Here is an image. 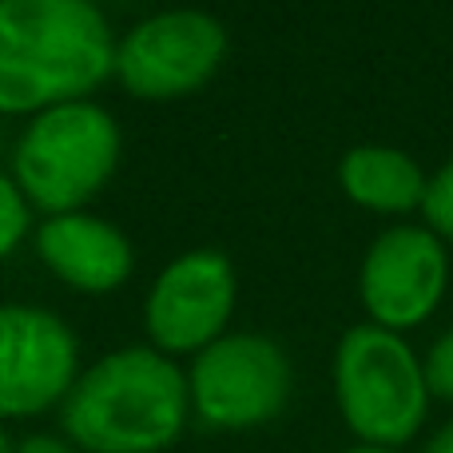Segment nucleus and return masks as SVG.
<instances>
[{
	"label": "nucleus",
	"instance_id": "nucleus-1",
	"mask_svg": "<svg viewBox=\"0 0 453 453\" xmlns=\"http://www.w3.org/2000/svg\"><path fill=\"white\" fill-rule=\"evenodd\" d=\"M111 68L116 36L96 0H0V116L92 100Z\"/></svg>",
	"mask_w": 453,
	"mask_h": 453
},
{
	"label": "nucleus",
	"instance_id": "nucleus-2",
	"mask_svg": "<svg viewBox=\"0 0 453 453\" xmlns=\"http://www.w3.org/2000/svg\"><path fill=\"white\" fill-rule=\"evenodd\" d=\"M60 434L80 453H167L191 426L188 370L156 346H119L80 370Z\"/></svg>",
	"mask_w": 453,
	"mask_h": 453
},
{
	"label": "nucleus",
	"instance_id": "nucleus-3",
	"mask_svg": "<svg viewBox=\"0 0 453 453\" xmlns=\"http://www.w3.org/2000/svg\"><path fill=\"white\" fill-rule=\"evenodd\" d=\"M334 406L358 446L410 449L430 422V386L422 354L406 334L382 330L374 322L350 326L334 346Z\"/></svg>",
	"mask_w": 453,
	"mask_h": 453
},
{
	"label": "nucleus",
	"instance_id": "nucleus-4",
	"mask_svg": "<svg viewBox=\"0 0 453 453\" xmlns=\"http://www.w3.org/2000/svg\"><path fill=\"white\" fill-rule=\"evenodd\" d=\"M124 156V132L116 116L96 100H72L40 111L12 143L8 175L24 191L32 211L68 215L88 211L111 183Z\"/></svg>",
	"mask_w": 453,
	"mask_h": 453
},
{
	"label": "nucleus",
	"instance_id": "nucleus-5",
	"mask_svg": "<svg viewBox=\"0 0 453 453\" xmlns=\"http://www.w3.org/2000/svg\"><path fill=\"white\" fill-rule=\"evenodd\" d=\"M191 422L215 434H250L282 418L295 398V362L271 334L226 330L188 366Z\"/></svg>",
	"mask_w": 453,
	"mask_h": 453
},
{
	"label": "nucleus",
	"instance_id": "nucleus-6",
	"mask_svg": "<svg viewBox=\"0 0 453 453\" xmlns=\"http://www.w3.org/2000/svg\"><path fill=\"white\" fill-rule=\"evenodd\" d=\"M231 52L226 24L207 8H164L116 40V68L127 96L135 100H183L215 80Z\"/></svg>",
	"mask_w": 453,
	"mask_h": 453
},
{
	"label": "nucleus",
	"instance_id": "nucleus-7",
	"mask_svg": "<svg viewBox=\"0 0 453 453\" xmlns=\"http://www.w3.org/2000/svg\"><path fill=\"white\" fill-rule=\"evenodd\" d=\"M239 279L234 263L215 247L175 255L143 295V334L167 358H196L231 330Z\"/></svg>",
	"mask_w": 453,
	"mask_h": 453
},
{
	"label": "nucleus",
	"instance_id": "nucleus-8",
	"mask_svg": "<svg viewBox=\"0 0 453 453\" xmlns=\"http://www.w3.org/2000/svg\"><path fill=\"white\" fill-rule=\"evenodd\" d=\"M80 370V338L60 314L0 303V426L60 410Z\"/></svg>",
	"mask_w": 453,
	"mask_h": 453
},
{
	"label": "nucleus",
	"instance_id": "nucleus-9",
	"mask_svg": "<svg viewBox=\"0 0 453 453\" xmlns=\"http://www.w3.org/2000/svg\"><path fill=\"white\" fill-rule=\"evenodd\" d=\"M449 290V247L426 223H394L366 247L358 298L366 322L394 334L418 330L441 311Z\"/></svg>",
	"mask_w": 453,
	"mask_h": 453
},
{
	"label": "nucleus",
	"instance_id": "nucleus-10",
	"mask_svg": "<svg viewBox=\"0 0 453 453\" xmlns=\"http://www.w3.org/2000/svg\"><path fill=\"white\" fill-rule=\"evenodd\" d=\"M44 271L76 295H111L135 271V247L116 223L92 211L44 215L32 231Z\"/></svg>",
	"mask_w": 453,
	"mask_h": 453
},
{
	"label": "nucleus",
	"instance_id": "nucleus-11",
	"mask_svg": "<svg viewBox=\"0 0 453 453\" xmlns=\"http://www.w3.org/2000/svg\"><path fill=\"white\" fill-rule=\"evenodd\" d=\"M426 167L390 143H358L338 159V188L354 207L374 215H414L426 199Z\"/></svg>",
	"mask_w": 453,
	"mask_h": 453
},
{
	"label": "nucleus",
	"instance_id": "nucleus-12",
	"mask_svg": "<svg viewBox=\"0 0 453 453\" xmlns=\"http://www.w3.org/2000/svg\"><path fill=\"white\" fill-rule=\"evenodd\" d=\"M32 234V207L24 191L8 172H0V263L20 250V242Z\"/></svg>",
	"mask_w": 453,
	"mask_h": 453
},
{
	"label": "nucleus",
	"instance_id": "nucleus-13",
	"mask_svg": "<svg viewBox=\"0 0 453 453\" xmlns=\"http://www.w3.org/2000/svg\"><path fill=\"white\" fill-rule=\"evenodd\" d=\"M422 215H426V226H430L446 247H453V159L430 175L426 199H422Z\"/></svg>",
	"mask_w": 453,
	"mask_h": 453
},
{
	"label": "nucleus",
	"instance_id": "nucleus-14",
	"mask_svg": "<svg viewBox=\"0 0 453 453\" xmlns=\"http://www.w3.org/2000/svg\"><path fill=\"white\" fill-rule=\"evenodd\" d=\"M422 370H426L430 398L441 402V406H453V326L441 330L430 342V350L422 354Z\"/></svg>",
	"mask_w": 453,
	"mask_h": 453
},
{
	"label": "nucleus",
	"instance_id": "nucleus-15",
	"mask_svg": "<svg viewBox=\"0 0 453 453\" xmlns=\"http://www.w3.org/2000/svg\"><path fill=\"white\" fill-rule=\"evenodd\" d=\"M16 453H80L72 446L68 438H64L60 430L48 434V430H36V434H24V438H16Z\"/></svg>",
	"mask_w": 453,
	"mask_h": 453
},
{
	"label": "nucleus",
	"instance_id": "nucleus-16",
	"mask_svg": "<svg viewBox=\"0 0 453 453\" xmlns=\"http://www.w3.org/2000/svg\"><path fill=\"white\" fill-rule=\"evenodd\" d=\"M418 453H453V418H446L441 426H434L430 434H422Z\"/></svg>",
	"mask_w": 453,
	"mask_h": 453
},
{
	"label": "nucleus",
	"instance_id": "nucleus-17",
	"mask_svg": "<svg viewBox=\"0 0 453 453\" xmlns=\"http://www.w3.org/2000/svg\"><path fill=\"white\" fill-rule=\"evenodd\" d=\"M342 453H406V449H382V446H358V441H354V446H346Z\"/></svg>",
	"mask_w": 453,
	"mask_h": 453
},
{
	"label": "nucleus",
	"instance_id": "nucleus-18",
	"mask_svg": "<svg viewBox=\"0 0 453 453\" xmlns=\"http://www.w3.org/2000/svg\"><path fill=\"white\" fill-rule=\"evenodd\" d=\"M0 453H16V438L8 434V426H0Z\"/></svg>",
	"mask_w": 453,
	"mask_h": 453
}]
</instances>
